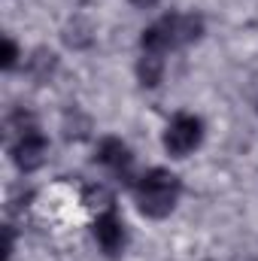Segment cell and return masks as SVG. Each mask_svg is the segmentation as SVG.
Segmentation results:
<instances>
[{
	"instance_id": "cell-1",
	"label": "cell",
	"mask_w": 258,
	"mask_h": 261,
	"mask_svg": "<svg viewBox=\"0 0 258 261\" xmlns=\"http://www.w3.org/2000/svg\"><path fill=\"white\" fill-rule=\"evenodd\" d=\"M203 37V18L194 12H170L152 21L140 34V49L149 55H167L176 46H186Z\"/></svg>"
},
{
	"instance_id": "cell-2",
	"label": "cell",
	"mask_w": 258,
	"mask_h": 261,
	"mask_svg": "<svg viewBox=\"0 0 258 261\" xmlns=\"http://www.w3.org/2000/svg\"><path fill=\"white\" fill-rule=\"evenodd\" d=\"M134 200H137V210L149 219H167L179 200L183 192V182L176 173L164 170V167H152L146 170L143 176L134 179Z\"/></svg>"
},
{
	"instance_id": "cell-3",
	"label": "cell",
	"mask_w": 258,
	"mask_h": 261,
	"mask_svg": "<svg viewBox=\"0 0 258 261\" xmlns=\"http://www.w3.org/2000/svg\"><path fill=\"white\" fill-rule=\"evenodd\" d=\"M200 140H203V122L197 116H192V113H176L170 119V125L164 128V140L161 143H164L170 158H186L200 146Z\"/></svg>"
},
{
	"instance_id": "cell-4",
	"label": "cell",
	"mask_w": 258,
	"mask_h": 261,
	"mask_svg": "<svg viewBox=\"0 0 258 261\" xmlns=\"http://www.w3.org/2000/svg\"><path fill=\"white\" fill-rule=\"evenodd\" d=\"M46 152H49V137L37 125H31L28 130H21L15 137V143L9 146V158L12 164L21 170V173H34L43 161H46Z\"/></svg>"
},
{
	"instance_id": "cell-5",
	"label": "cell",
	"mask_w": 258,
	"mask_h": 261,
	"mask_svg": "<svg viewBox=\"0 0 258 261\" xmlns=\"http://www.w3.org/2000/svg\"><path fill=\"white\" fill-rule=\"evenodd\" d=\"M94 240H97V246L107 252V255H119L122 249H125V243H128V231H125V222H122V216L113 210V206H107L97 219H94Z\"/></svg>"
},
{
	"instance_id": "cell-6",
	"label": "cell",
	"mask_w": 258,
	"mask_h": 261,
	"mask_svg": "<svg viewBox=\"0 0 258 261\" xmlns=\"http://www.w3.org/2000/svg\"><path fill=\"white\" fill-rule=\"evenodd\" d=\"M94 161L104 164L107 170H113L116 176L128 179L134 186V176H131V167H134V155H131L128 143H122L119 137H100L97 149H94Z\"/></svg>"
},
{
	"instance_id": "cell-7",
	"label": "cell",
	"mask_w": 258,
	"mask_h": 261,
	"mask_svg": "<svg viewBox=\"0 0 258 261\" xmlns=\"http://www.w3.org/2000/svg\"><path fill=\"white\" fill-rule=\"evenodd\" d=\"M137 79H140L143 88L161 85V79H164V55H149V52H143V58L137 61Z\"/></svg>"
},
{
	"instance_id": "cell-8",
	"label": "cell",
	"mask_w": 258,
	"mask_h": 261,
	"mask_svg": "<svg viewBox=\"0 0 258 261\" xmlns=\"http://www.w3.org/2000/svg\"><path fill=\"white\" fill-rule=\"evenodd\" d=\"M85 206H113V192L107 186H88L85 195H82Z\"/></svg>"
},
{
	"instance_id": "cell-9",
	"label": "cell",
	"mask_w": 258,
	"mask_h": 261,
	"mask_svg": "<svg viewBox=\"0 0 258 261\" xmlns=\"http://www.w3.org/2000/svg\"><path fill=\"white\" fill-rule=\"evenodd\" d=\"M18 58H21L18 43H15L12 37H6V40H3V55H0V64H3V70H12V67L18 64Z\"/></svg>"
},
{
	"instance_id": "cell-10",
	"label": "cell",
	"mask_w": 258,
	"mask_h": 261,
	"mask_svg": "<svg viewBox=\"0 0 258 261\" xmlns=\"http://www.w3.org/2000/svg\"><path fill=\"white\" fill-rule=\"evenodd\" d=\"M12 252H15V234H12V228L6 225V228H3V261L12 258Z\"/></svg>"
},
{
	"instance_id": "cell-11",
	"label": "cell",
	"mask_w": 258,
	"mask_h": 261,
	"mask_svg": "<svg viewBox=\"0 0 258 261\" xmlns=\"http://www.w3.org/2000/svg\"><path fill=\"white\" fill-rule=\"evenodd\" d=\"M131 3H134V6H140V9H152L158 0H131Z\"/></svg>"
}]
</instances>
